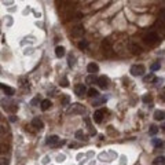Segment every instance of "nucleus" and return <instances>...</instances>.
<instances>
[{"mask_svg": "<svg viewBox=\"0 0 165 165\" xmlns=\"http://www.w3.org/2000/svg\"><path fill=\"white\" fill-rule=\"evenodd\" d=\"M83 34H84V28L83 26H74L73 29H72V36H74V37H81Z\"/></svg>", "mask_w": 165, "mask_h": 165, "instance_id": "0eeeda50", "label": "nucleus"}, {"mask_svg": "<svg viewBox=\"0 0 165 165\" xmlns=\"http://www.w3.org/2000/svg\"><path fill=\"white\" fill-rule=\"evenodd\" d=\"M160 69V62H156V64L151 65V70H158Z\"/></svg>", "mask_w": 165, "mask_h": 165, "instance_id": "2f4dec72", "label": "nucleus"}, {"mask_svg": "<svg viewBox=\"0 0 165 165\" xmlns=\"http://www.w3.org/2000/svg\"><path fill=\"white\" fill-rule=\"evenodd\" d=\"M6 131H7V128H4L3 125H0V135H3V133L6 132Z\"/></svg>", "mask_w": 165, "mask_h": 165, "instance_id": "72a5a7b5", "label": "nucleus"}, {"mask_svg": "<svg viewBox=\"0 0 165 165\" xmlns=\"http://www.w3.org/2000/svg\"><path fill=\"white\" fill-rule=\"evenodd\" d=\"M61 105H62V106H68V105H70V96L69 95L62 96V98H61Z\"/></svg>", "mask_w": 165, "mask_h": 165, "instance_id": "6ab92c4d", "label": "nucleus"}, {"mask_svg": "<svg viewBox=\"0 0 165 165\" xmlns=\"http://www.w3.org/2000/svg\"><path fill=\"white\" fill-rule=\"evenodd\" d=\"M74 136H76L78 140H84V142H87L88 140V138H87V135L83 132L81 129H78V131H76V133H74Z\"/></svg>", "mask_w": 165, "mask_h": 165, "instance_id": "dca6fc26", "label": "nucleus"}, {"mask_svg": "<svg viewBox=\"0 0 165 165\" xmlns=\"http://www.w3.org/2000/svg\"><path fill=\"white\" fill-rule=\"evenodd\" d=\"M39 102V96H36L34 99H32V102H30V105H33V106H36V103Z\"/></svg>", "mask_w": 165, "mask_h": 165, "instance_id": "473e14b6", "label": "nucleus"}, {"mask_svg": "<svg viewBox=\"0 0 165 165\" xmlns=\"http://www.w3.org/2000/svg\"><path fill=\"white\" fill-rule=\"evenodd\" d=\"M85 92H87V88H85L84 84H77L76 87H74V94H76L77 96L85 95Z\"/></svg>", "mask_w": 165, "mask_h": 165, "instance_id": "423d86ee", "label": "nucleus"}, {"mask_svg": "<svg viewBox=\"0 0 165 165\" xmlns=\"http://www.w3.org/2000/svg\"><path fill=\"white\" fill-rule=\"evenodd\" d=\"M164 118H165V112H162V110H156L154 112V120L162 121Z\"/></svg>", "mask_w": 165, "mask_h": 165, "instance_id": "ddd939ff", "label": "nucleus"}, {"mask_svg": "<svg viewBox=\"0 0 165 165\" xmlns=\"http://www.w3.org/2000/svg\"><path fill=\"white\" fill-rule=\"evenodd\" d=\"M84 120H85V122H87V125H88L89 133H91V135H95V133H96V131H95V128H92V125H91V120H89L88 117H85Z\"/></svg>", "mask_w": 165, "mask_h": 165, "instance_id": "aec40b11", "label": "nucleus"}, {"mask_svg": "<svg viewBox=\"0 0 165 165\" xmlns=\"http://www.w3.org/2000/svg\"><path fill=\"white\" fill-rule=\"evenodd\" d=\"M129 72H131V74H132V76L138 77V76H143V73L146 72V69H145V66H143V65H133V66H131Z\"/></svg>", "mask_w": 165, "mask_h": 165, "instance_id": "f257e3e1", "label": "nucleus"}, {"mask_svg": "<svg viewBox=\"0 0 165 165\" xmlns=\"http://www.w3.org/2000/svg\"><path fill=\"white\" fill-rule=\"evenodd\" d=\"M59 84H61L62 87H68V85H69V83H68V78H66V77H64V78L61 80V83H59Z\"/></svg>", "mask_w": 165, "mask_h": 165, "instance_id": "c756f323", "label": "nucleus"}, {"mask_svg": "<svg viewBox=\"0 0 165 165\" xmlns=\"http://www.w3.org/2000/svg\"><path fill=\"white\" fill-rule=\"evenodd\" d=\"M85 81L88 83V84H94V83L98 81V78H96V76H95V73H89V76L85 78Z\"/></svg>", "mask_w": 165, "mask_h": 165, "instance_id": "a211bd4d", "label": "nucleus"}, {"mask_svg": "<svg viewBox=\"0 0 165 165\" xmlns=\"http://www.w3.org/2000/svg\"><path fill=\"white\" fill-rule=\"evenodd\" d=\"M160 21H164L165 22V10H161V11H160Z\"/></svg>", "mask_w": 165, "mask_h": 165, "instance_id": "7c9ffc66", "label": "nucleus"}, {"mask_svg": "<svg viewBox=\"0 0 165 165\" xmlns=\"http://www.w3.org/2000/svg\"><path fill=\"white\" fill-rule=\"evenodd\" d=\"M87 70H88L89 73H98L99 72V66H98V64H95V62H91V64H88V66H87Z\"/></svg>", "mask_w": 165, "mask_h": 165, "instance_id": "9b49d317", "label": "nucleus"}, {"mask_svg": "<svg viewBox=\"0 0 165 165\" xmlns=\"http://www.w3.org/2000/svg\"><path fill=\"white\" fill-rule=\"evenodd\" d=\"M157 132H158V127H156V125H151V127H150V135H156Z\"/></svg>", "mask_w": 165, "mask_h": 165, "instance_id": "cd10ccee", "label": "nucleus"}, {"mask_svg": "<svg viewBox=\"0 0 165 165\" xmlns=\"http://www.w3.org/2000/svg\"><path fill=\"white\" fill-rule=\"evenodd\" d=\"M156 80H157V78H156V77H154V74H151V73H150V74H149V76H146V77H145V83L156 81Z\"/></svg>", "mask_w": 165, "mask_h": 165, "instance_id": "b1692460", "label": "nucleus"}, {"mask_svg": "<svg viewBox=\"0 0 165 165\" xmlns=\"http://www.w3.org/2000/svg\"><path fill=\"white\" fill-rule=\"evenodd\" d=\"M32 127H34L36 129H43V128H44V124H43V121L40 120L39 117H34L32 120Z\"/></svg>", "mask_w": 165, "mask_h": 165, "instance_id": "9d476101", "label": "nucleus"}, {"mask_svg": "<svg viewBox=\"0 0 165 165\" xmlns=\"http://www.w3.org/2000/svg\"><path fill=\"white\" fill-rule=\"evenodd\" d=\"M129 48H131V52H132V54H135V55L142 52V48H140V47L136 44V43H131V44H129Z\"/></svg>", "mask_w": 165, "mask_h": 165, "instance_id": "4468645a", "label": "nucleus"}, {"mask_svg": "<svg viewBox=\"0 0 165 165\" xmlns=\"http://www.w3.org/2000/svg\"><path fill=\"white\" fill-rule=\"evenodd\" d=\"M87 47H88V41H85V40H83V41L78 43V48H81V50H85Z\"/></svg>", "mask_w": 165, "mask_h": 165, "instance_id": "393cba45", "label": "nucleus"}, {"mask_svg": "<svg viewBox=\"0 0 165 165\" xmlns=\"http://www.w3.org/2000/svg\"><path fill=\"white\" fill-rule=\"evenodd\" d=\"M153 164H154V165H157V164L165 165V157H164V156H161V157H157L156 160H153Z\"/></svg>", "mask_w": 165, "mask_h": 165, "instance_id": "412c9836", "label": "nucleus"}, {"mask_svg": "<svg viewBox=\"0 0 165 165\" xmlns=\"http://www.w3.org/2000/svg\"><path fill=\"white\" fill-rule=\"evenodd\" d=\"M0 88L3 89V91H4V92L7 94V95H10V96L15 94V89L11 88V87H8V85H4V84H1V83H0Z\"/></svg>", "mask_w": 165, "mask_h": 165, "instance_id": "f8f14e48", "label": "nucleus"}, {"mask_svg": "<svg viewBox=\"0 0 165 165\" xmlns=\"http://www.w3.org/2000/svg\"><path fill=\"white\" fill-rule=\"evenodd\" d=\"M161 128H162V131H165V124H164V125H162V127H161Z\"/></svg>", "mask_w": 165, "mask_h": 165, "instance_id": "4c0bfd02", "label": "nucleus"}, {"mask_svg": "<svg viewBox=\"0 0 165 165\" xmlns=\"http://www.w3.org/2000/svg\"><path fill=\"white\" fill-rule=\"evenodd\" d=\"M51 106H52V103H51L50 99H44V101H41V105H40V108H41V110H43V112L48 110Z\"/></svg>", "mask_w": 165, "mask_h": 165, "instance_id": "2eb2a0df", "label": "nucleus"}, {"mask_svg": "<svg viewBox=\"0 0 165 165\" xmlns=\"http://www.w3.org/2000/svg\"><path fill=\"white\" fill-rule=\"evenodd\" d=\"M142 99H143V102H145V103H149V102H151L153 96H151V95H145L143 98H142Z\"/></svg>", "mask_w": 165, "mask_h": 165, "instance_id": "c85d7f7f", "label": "nucleus"}, {"mask_svg": "<svg viewBox=\"0 0 165 165\" xmlns=\"http://www.w3.org/2000/svg\"><path fill=\"white\" fill-rule=\"evenodd\" d=\"M158 41V34L156 32H150V33H147L146 36H145V43L149 45H153V44H156Z\"/></svg>", "mask_w": 165, "mask_h": 165, "instance_id": "f03ea898", "label": "nucleus"}, {"mask_svg": "<svg viewBox=\"0 0 165 165\" xmlns=\"http://www.w3.org/2000/svg\"><path fill=\"white\" fill-rule=\"evenodd\" d=\"M87 95L89 96V98H96V96L99 95V92H98V89H95V88H91L88 91V94Z\"/></svg>", "mask_w": 165, "mask_h": 165, "instance_id": "4be33fe9", "label": "nucleus"}, {"mask_svg": "<svg viewBox=\"0 0 165 165\" xmlns=\"http://www.w3.org/2000/svg\"><path fill=\"white\" fill-rule=\"evenodd\" d=\"M68 65H69L70 68H73V66L76 65V58H74V55H69V58H68Z\"/></svg>", "mask_w": 165, "mask_h": 165, "instance_id": "5701e85b", "label": "nucleus"}, {"mask_svg": "<svg viewBox=\"0 0 165 165\" xmlns=\"http://www.w3.org/2000/svg\"><path fill=\"white\" fill-rule=\"evenodd\" d=\"M47 145H50V146H57L58 143H59V138H58L57 135H51V136H48L47 138Z\"/></svg>", "mask_w": 165, "mask_h": 165, "instance_id": "1a4fd4ad", "label": "nucleus"}, {"mask_svg": "<svg viewBox=\"0 0 165 165\" xmlns=\"http://www.w3.org/2000/svg\"><path fill=\"white\" fill-rule=\"evenodd\" d=\"M0 164H8V161L7 160H0Z\"/></svg>", "mask_w": 165, "mask_h": 165, "instance_id": "c9c22d12", "label": "nucleus"}, {"mask_svg": "<svg viewBox=\"0 0 165 165\" xmlns=\"http://www.w3.org/2000/svg\"><path fill=\"white\" fill-rule=\"evenodd\" d=\"M102 48H103V52L106 57H110L112 55V44H110V40H103L102 41Z\"/></svg>", "mask_w": 165, "mask_h": 165, "instance_id": "20e7f679", "label": "nucleus"}, {"mask_svg": "<svg viewBox=\"0 0 165 165\" xmlns=\"http://www.w3.org/2000/svg\"><path fill=\"white\" fill-rule=\"evenodd\" d=\"M69 113L70 114H83V113H85V108L83 105H80V103H73Z\"/></svg>", "mask_w": 165, "mask_h": 165, "instance_id": "7ed1b4c3", "label": "nucleus"}, {"mask_svg": "<svg viewBox=\"0 0 165 165\" xmlns=\"http://www.w3.org/2000/svg\"><path fill=\"white\" fill-rule=\"evenodd\" d=\"M98 85L101 87L102 89H106L109 87V78L106 76H101V77H98Z\"/></svg>", "mask_w": 165, "mask_h": 165, "instance_id": "39448f33", "label": "nucleus"}, {"mask_svg": "<svg viewBox=\"0 0 165 165\" xmlns=\"http://www.w3.org/2000/svg\"><path fill=\"white\" fill-rule=\"evenodd\" d=\"M55 55H57L58 58H62L65 55V48L62 45H58L57 48H55Z\"/></svg>", "mask_w": 165, "mask_h": 165, "instance_id": "f3484780", "label": "nucleus"}, {"mask_svg": "<svg viewBox=\"0 0 165 165\" xmlns=\"http://www.w3.org/2000/svg\"><path fill=\"white\" fill-rule=\"evenodd\" d=\"M6 153H7V146L3 145V143H0V156H1V154H6Z\"/></svg>", "mask_w": 165, "mask_h": 165, "instance_id": "bb28decb", "label": "nucleus"}, {"mask_svg": "<svg viewBox=\"0 0 165 165\" xmlns=\"http://www.w3.org/2000/svg\"><path fill=\"white\" fill-rule=\"evenodd\" d=\"M162 98H164V99H165V87H164V88H162Z\"/></svg>", "mask_w": 165, "mask_h": 165, "instance_id": "e433bc0d", "label": "nucleus"}, {"mask_svg": "<svg viewBox=\"0 0 165 165\" xmlns=\"http://www.w3.org/2000/svg\"><path fill=\"white\" fill-rule=\"evenodd\" d=\"M32 52H33V51H32V48H29V51H28V48H26V50H25V54H26V55H28V54H32Z\"/></svg>", "mask_w": 165, "mask_h": 165, "instance_id": "f704fd0d", "label": "nucleus"}, {"mask_svg": "<svg viewBox=\"0 0 165 165\" xmlns=\"http://www.w3.org/2000/svg\"><path fill=\"white\" fill-rule=\"evenodd\" d=\"M153 145L156 147H161L162 146V140H160V139H153Z\"/></svg>", "mask_w": 165, "mask_h": 165, "instance_id": "a878e982", "label": "nucleus"}, {"mask_svg": "<svg viewBox=\"0 0 165 165\" xmlns=\"http://www.w3.org/2000/svg\"><path fill=\"white\" fill-rule=\"evenodd\" d=\"M103 114H105V110H102V109L96 110L95 113H94V121L98 122V124H101L102 121H103Z\"/></svg>", "mask_w": 165, "mask_h": 165, "instance_id": "6e6552de", "label": "nucleus"}]
</instances>
